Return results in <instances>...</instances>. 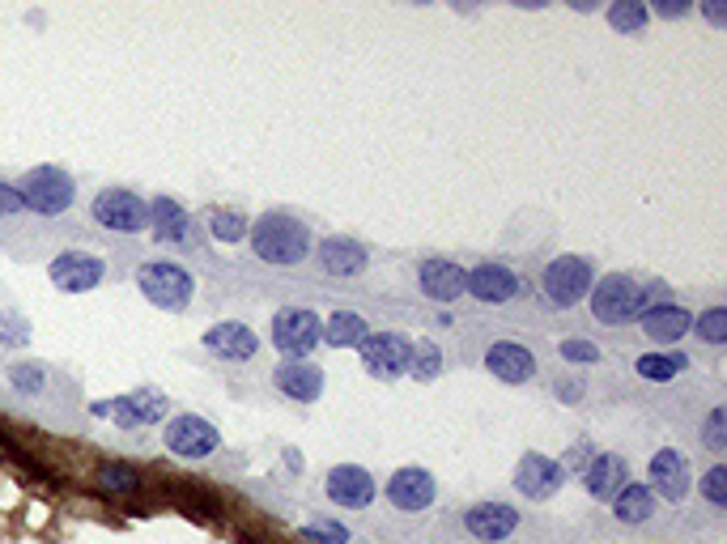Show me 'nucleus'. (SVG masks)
Returning a JSON list of instances; mask_svg holds the SVG:
<instances>
[{
	"label": "nucleus",
	"instance_id": "obj_34",
	"mask_svg": "<svg viewBox=\"0 0 727 544\" xmlns=\"http://www.w3.org/2000/svg\"><path fill=\"white\" fill-rule=\"evenodd\" d=\"M90 412L94 417H107V421H115L120 430H141V421H136V408L128 396H115V400H94L90 405Z\"/></svg>",
	"mask_w": 727,
	"mask_h": 544
},
{
	"label": "nucleus",
	"instance_id": "obj_38",
	"mask_svg": "<svg viewBox=\"0 0 727 544\" xmlns=\"http://www.w3.org/2000/svg\"><path fill=\"white\" fill-rule=\"evenodd\" d=\"M702 498H706L715 511H724L727 506V468L724 463H715V468L702 477Z\"/></svg>",
	"mask_w": 727,
	"mask_h": 544
},
{
	"label": "nucleus",
	"instance_id": "obj_24",
	"mask_svg": "<svg viewBox=\"0 0 727 544\" xmlns=\"http://www.w3.org/2000/svg\"><path fill=\"white\" fill-rule=\"evenodd\" d=\"M638 324H643L646 341H655V345H676V341L689 332L694 315H689L685 306H676V302H660L655 311H646Z\"/></svg>",
	"mask_w": 727,
	"mask_h": 544
},
{
	"label": "nucleus",
	"instance_id": "obj_35",
	"mask_svg": "<svg viewBox=\"0 0 727 544\" xmlns=\"http://www.w3.org/2000/svg\"><path fill=\"white\" fill-rule=\"evenodd\" d=\"M558 354L570 362V366H595L600 362V345H592L588 336H565L558 345Z\"/></svg>",
	"mask_w": 727,
	"mask_h": 544
},
{
	"label": "nucleus",
	"instance_id": "obj_20",
	"mask_svg": "<svg viewBox=\"0 0 727 544\" xmlns=\"http://www.w3.org/2000/svg\"><path fill=\"white\" fill-rule=\"evenodd\" d=\"M315 260H320V269L328 272V276L350 281V276H357V272H366V264H371V251L357 243V239L332 234V239H320V247H315Z\"/></svg>",
	"mask_w": 727,
	"mask_h": 544
},
{
	"label": "nucleus",
	"instance_id": "obj_21",
	"mask_svg": "<svg viewBox=\"0 0 727 544\" xmlns=\"http://www.w3.org/2000/svg\"><path fill=\"white\" fill-rule=\"evenodd\" d=\"M272 387L285 396V400H298V405H315L323 396V370L311 366V362H281L272 370Z\"/></svg>",
	"mask_w": 727,
	"mask_h": 544
},
{
	"label": "nucleus",
	"instance_id": "obj_22",
	"mask_svg": "<svg viewBox=\"0 0 727 544\" xmlns=\"http://www.w3.org/2000/svg\"><path fill=\"white\" fill-rule=\"evenodd\" d=\"M625 485H630V463L617 451H604V456H595L583 468V490L592 493V498H600V502H613Z\"/></svg>",
	"mask_w": 727,
	"mask_h": 544
},
{
	"label": "nucleus",
	"instance_id": "obj_44",
	"mask_svg": "<svg viewBox=\"0 0 727 544\" xmlns=\"http://www.w3.org/2000/svg\"><path fill=\"white\" fill-rule=\"evenodd\" d=\"M702 13H706V18H710V22H715V27H724V22H727L724 4H702Z\"/></svg>",
	"mask_w": 727,
	"mask_h": 544
},
{
	"label": "nucleus",
	"instance_id": "obj_3",
	"mask_svg": "<svg viewBox=\"0 0 727 544\" xmlns=\"http://www.w3.org/2000/svg\"><path fill=\"white\" fill-rule=\"evenodd\" d=\"M136 290L162 311H184L196 294V281L175 260H145V264H136Z\"/></svg>",
	"mask_w": 727,
	"mask_h": 544
},
{
	"label": "nucleus",
	"instance_id": "obj_17",
	"mask_svg": "<svg viewBox=\"0 0 727 544\" xmlns=\"http://www.w3.org/2000/svg\"><path fill=\"white\" fill-rule=\"evenodd\" d=\"M485 370L498 383L519 387V383L537 379V357H532L528 345H519V341H498V345L485 349Z\"/></svg>",
	"mask_w": 727,
	"mask_h": 544
},
{
	"label": "nucleus",
	"instance_id": "obj_15",
	"mask_svg": "<svg viewBox=\"0 0 727 544\" xmlns=\"http://www.w3.org/2000/svg\"><path fill=\"white\" fill-rule=\"evenodd\" d=\"M519 290H523L519 272L507 269V264H498V260H481L477 269L464 272V294H472L477 302H489V306L519 299Z\"/></svg>",
	"mask_w": 727,
	"mask_h": 544
},
{
	"label": "nucleus",
	"instance_id": "obj_6",
	"mask_svg": "<svg viewBox=\"0 0 727 544\" xmlns=\"http://www.w3.org/2000/svg\"><path fill=\"white\" fill-rule=\"evenodd\" d=\"M592 320L604 327H625L638 320V281L630 272H604L592 285Z\"/></svg>",
	"mask_w": 727,
	"mask_h": 544
},
{
	"label": "nucleus",
	"instance_id": "obj_32",
	"mask_svg": "<svg viewBox=\"0 0 727 544\" xmlns=\"http://www.w3.org/2000/svg\"><path fill=\"white\" fill-rule=\"evenodd\" d=\"M694 336H698L702 345H710V349H719L727 345V311L724 306H706L702 315H694Z\"/></svg>",
	"mask_w": 727,
	"mask_h": 544
},
{
	"label": "nucleus",
	"instance_id": "obj_42",
	"mask_svg": "<svg viewBox=\"0 0 727 544\" xmlns=\"http://www.w3.org/2000/svg\"><path fill=\"white\" fill-rule=\"evenodd\" d=\"M302 541H311V544H345V541H350V532H345V527H336V523H320V527H302Z\"/></svg>",
	"mask_w": 727,
	"mask_h": 544
},
{
	"label": "nucleus",
	"instance_id": "obj_37",
	"mask_svg": "<svg viewBox=\"0 0 727 544\" xmlns=\"http://www.w3.org/2000/svg\"><path fill=\"white\" fill-rule=\"evenodd\" d=\"M702 442H706V451H724L727 447V408H710V417H706V426H702Z\"/></svg>",
	"mask_w": 727,
	"mask_h": 544
},
{
	"label": "nucleus",
	"instance_id": "obj_11",
	"mask_svg": "<svg viewBox=\"0 0 727 544\" xmlns=\"http://www.w3.org/2000/svg\"><path fill=\"white\" fill-rule=\"evenodd\" d=\"M323 493H328V502L341 506V511H366V506L375 502L378 485L362 463H336V468L323 477Z\"/></svg>",
	"mask_w": 727,
	"mask_h": 544
},
{
	"label": "nucleus",
	"instance_id": "obj_2",
	"mask_svg": "<svg viewBox=\"0 0 727 544\" xmlns=\"http://www.w3.org/2000/svg\"><path fill=\"white\" fill-rule=\"evenodd\" d=\"M18 191H22V209L39 213V218H60V213H69L73 200H77L73 175L60 170V166H34L27 179L18 184Z\"/></svg>",
	"mask_w": 727,
	"mask_h": 544
},
{
	"label": "nucleus",
	"instance_id": "obj_7",
	"mask_svg": "<svg viewBox=\"0 0 727 544\" xmlns=\"http://www.w3.org/2000/svg\"><path fill=\"white\" fill-rule=\"evenodd\" d=\"M90 213L111 234H141V230H149V200H141L133 188H103L94 196Z\"/></svg>",
	"mask_w": 727,
	"mask_h": 544
},
{
	"label": "nucleus",
	"instance_id": "obj_25",
	"mask_svg": "<svg viewBox=\"0 0 727 544\" xmlns=\"http://www.w3.org/2000/svg\"><path fill=\"white\" fill-rule=\"evenodd\" d=\"M366 336H371V324L357 311H332L323 324V345L332 349H362Z\"/></svg>",
	"mask_w": 727,
	"mask_h": 544
},
{
	"label": "nucleus",
	"instance_id": "obj_46",
	"mask_svg": "<svg viewBox=\"0 0 727 544\" xmlns=\"http://www.w3.org/2000/svg\"><path fill=\"white\" fill-rule=\"evenodd\" d=\"M558 396H562V400H579V396H583V387H579V383H562V387H558Z\"/></svg>",
	"mask_w": 727,
	"mask_h": 544
},
{
	"label": "nucleus",
	"instance_id": "obj_28",
	"mask_svg": "<svg viewBox=\"0 0 727 544\" xmlns=\"http://www.w3.org/2000/svg\"><path fill=\"white\" fill-rule=\"evenodd\" d=\"M685 370H689V357L685 354H643L634 362V375L646 383H673Z\"/></svg>",
	"mask_w": 727,
	"mask_h": 544
},
{
	"label": "nucleus",
	"instance_id": "obj_10",
	"mask_svg": "<svg viewBox=\"0 0 727 544\" xmlns=\"http://www.w3.org/2000/svg\"><path fill=\"white\" fill-rule=\"evenodd\" d=\"M166 451L175 456V460H209L217 447H221V435H217L214 421H205V417H196V412H184V417H175L170 426H166Z\"/></svg>",
	"mask_w": 727,
	"mask_h": 544
},
{
	"label": "nucleus",
	"instance_id": "obj_19",
	"mask_svg": "<svg viewBox=\"0 0 727 544\" xmlns=\"http://www.w3.org/2000/svg\"><path fill=\"white\" fill-rule=\"evenodd\" d=\"M205 349L221 362H251L260 354V336H256V327L239 324V320H221L205 332Z\"/></svg>",
	"mask_w": 727,
	"mask_h": 544
},
{
	"label": "nucleus",
	"instance_id": "obj_31",
	"mask_svg": "<svg viewBox=\"0 0 727 544\" xmlns=\"http://www.w3.org/2000/svg\"><path fill=\"white\" fill-rule=\"evenodd\" d=\"M209 230H214L217 243H247L251 221L235 213V209H209Z\"/></svg>",
	"mask_w": 727,
	"mask_h": 544
},
{
	"label": "nucleus",
	"instance_id": "obj_29",
	"mask_svg": "<svg viewBox=\"0 0 727 544\" xmlns=\"http://www.w3.org/2000/svg\"><path fill=\"white\" fill-rule=\"evenodd\" d=\"M646 22H651V9H646L643 0H617V4H609V27L617 30V34H643Z\"/></svg>",
	"mask_w": 727,
	"mask_h": 544
},
{
	"label": "nucleus",
	"instance_id": "obj_23",
	"mask_svg": "<svg viewBox=\"0 0 727 544\" xmlns=\"http://www.w3.org/2000/svg\"><path fill=\"white\" fill-rule=\"evenodd\" d=\"M149 230H154V243H188L191 218L179 200L158 196V200H149Z\"/></svg>",
	"mask_w": 727,
	"mask_h": 544
},
{
	"label": "nucleus",
	"instance_id": "obj_33",
	"mask_svg": "<svg viewBox=\"0 0 727 544\" xmlns=\"http://www.w3.org/2000/svg\"><path fill=\"white\" fill-rule=\"evenodd\" d=\"M128 400H133L136 421H141V426H154V421H162V417H166V408H170L158 387H136V391H128Z\"/></svg>",
	"mask_w": 727,
	"mask_h": 544
},
{
	"label": "nucleus",
	"instance_id": "obj_43",
	"mask_svg": "<svg viewBox=\"0 0 727 544\" xmlns=\"http://www.w3.org/2000/svg\"><path fill=\"white\" fill-rule=\"evenodd\" d=\"M9 213H22V191L13 184H0V218H9Z\"/></svg>",
	"mask_w": 727,
	"mask_h": 544
},
{
	"label": "nucleus",
	"instance_id": "obj_27",
	"mask_svg": "<svg viewBox=\"0 0 727 544\" xmlns=\"http://www.w3.org/2000/svg\"><path fill=\"white\" fill-rule=\"evenodd\" d=\"M651 515H655V493L646 490V485H638V481H630V485L613 498V519L625 523V527H638V523H646Z\"/></svg>",
	"mask_w": 727,
	"mask_h": 544
},
{
	"label": "nucleus",
	"instance_id": "obj_13",
	"mask_svg": "<svg viewBox=\"0 0 727 544\" xmlns=\"http://www.w3.org/2000/svg\"><path fill=\"white\" fill-rule=\"evenodd\" d=\"M646 477H651L646 490L660 493L664 502H685L689 490H694V468H689V460L676 447H660L651 456V463H646Z\"/></svg>",
	"mask_w": 727,
	"mask_h": 544
},
{
	"label": "nucleus",
	"instance_id": "obj_9",
	"mask_svg": "<svg viewBox=\"0 0 727 544\" xmlns=\"http://www.w3.org/2000/svg\"><path fill=\"white\" fill-rule=\"evenodd\" d=\"M48 276L60 294H90L103 285L107 276V260L103 255H90V251H60L52 264H48Z\"/></svg>",
	"mask_w": 727,
	"mask_h": 544
},
{
	"label": "nucleus",
	"instance_id": "obj_14",
	"mask_svg": "<svg viewBox=\"0 0 727 544\" xmlns=\"http://www.w3.org/2000/svg\"><path fill=\"white\" fill-rule=\"evenodd\" d=\"M565 485V468L540 451H523V460L515 463V490L528 502H549Z\"/></svg>",
	"mask_w": 727,
	"mask_h": 544
},
{
	"label": "nucleus",
	"instance_id": "obj_16",
	"mask_svg": "<svg viewBox=\"0 0 727 544\" xmlns=\"http://www.w3.org/2000/svg\"><path fill=\"white\" fill-rule=\"evenodd\" d=\"M464 527L468 536L481 544H502L519 527V511L511 502H477L464 511Z\"/></svg>",
	"mask_w": 727,
	"mask_h": 544
},
{
	"label": "nucleus",
	"instance_id": "obj_12",
	"mask_svg": "<svg viewBox=\"0 0 727 544\" xmlns=\"http://www.w3.org/2000/svg\"><path fill=\"white\" fill-rule=\"evenodd\" d=\"M434 498H438V481H434L430 468L408 463V468H396V472L387 477V502H392L396 511H404V515L430 511Z\"/></svg>",
	"mask_w": 727,
	"mask_h": 544
},
{
	"label": "nucleus",
	"instance_id": "obj_8",
	"mask_svg": "<svg viewBox=\"0 0 727 544\" xmlns=\"http://www.w3.org/2000/svg\"><path fill=\"white\" fill-rule=\"evenodd\" d=\"M362 366H366V375L378 383H392V379H404L408 375V357H413V341L404 336V332H371L366 341H362Z\"/></svg>",
	"mask_w": 727,
	"mask_h": 544
},
{
	"label": "nucleus",
	"instance_id": "obj_41",
	"mask_svg": "<svg viewBox=\"0 0 727 544\" xmlns=\"http://www.w3.org/2000/svg\"><path fill=\"white\" fill-rule=\"evenodd\" d=\"M592 460H595L592 442H588V438H579V442H574V447L565 451V460H558V463H562L565 472H579V477H583V468H588Z\"/></svg>",
	"mask_w": 727,
	"mask_h": 544
},
{
	"label": "nucleus",
	"instance_id": "obj_45",
	"mask_svg": "<svg viewBox=\"0 0 727 544\" xmlns=\"http://www.w3.org/2000/svg\"><path fill=\"white\" fill-rule=\"evenodd\" d=\"M685 9H689V4H655V13H660V18H681Z\"/></svg>",
	"mask_w": 727,
	"mask_h": 544
},
{
	"label": "nucleus",
	"instance_id": "obj_5",
	"mask_svg": "<svg viewBox=\"0 0 727 544\" xmlns=\"http://www.w3.org/2000/svg\"><path fill=\"white\" fill-rule=\"evenodd\" d=\"M272 345L281 362H307L323 345V324L307 306H285L272 315Z\"/></svg>",
	"mask_w": 727,
	"mask_h": 544
},
{
	"label": "nucleus",
	"instance_id": "obj_26",
	"mask_svg": "<svg viewBox=\"0 0 727 544\" xmlns=\"http://www.w3.org/2000/svg\"><path fill=\"white\" fill-rule=\"evenodd\" d=\"M94 481H98V490L115 493V498H136V493L145 490V477H141V468H133V463H124V460L98 463Z\"/></svg>",
	"mask_w": 727,
	"mask_h": 544
},
{
	"label": "nucleus",
	"instance_id": "obj_40",
	"mask_svg": "<svg viewBox=\"0 0 727 544\" xmlns=\"http://www.w3.org/2000/svg\"><path fill=\"white\" fill-rule=\"evenodd\" d=\"M30 324L27 315H13V311H0V345H27Z\"/></svg>",
	"mask_w": 727,
	"mask_h": 544
},
{
	"label": "nucleus",
	"instance_id": "obj_39",
	"mask_svg": "<svg viewBox=\"0 0 727 544\" xmlns=\"http://www.w3.org/2000/svg\"><path fill=\"white\" fill-rule=\"evenodd\" d=\"M660 302H673V290H668V281H660V276H651V281H638V320H643L646 311H655Z\"/></svg>",
	"mask_w": 727,
	"mask_h": 544
},
{
	"label": "nucleus",
	"instance_id": "obj_36",
	"mask_svg": "<svg viewBox=\"0 0 727 544\" xmlns=\"http://www.w3.org/2000/svg\"><path fill=\"white\" fill-rule=\"evenodd\" d=\"M9 383H13V391H22V396H39V391L48 387V370H43V366H13V370H9Z\"/></svg>",
	"mask_w": 727,
	"mask_h": 544
},
{
	"label": "nucleus",
	"instance_id": "obj_30",
	"mask_svg": "<svg viewBox=\"0 0 727 544\" xmlns=\"http://www.w3.org/2000/svg\"><path fill=\"white\" fill-rule=\"evenodd\" d=\"M408 375H413L417 383H430L443 375V349H438V341H417V345H413Z\"/></svg>",
	"mask_w": 727,
	"mask_h": 544
},
{
	"label": "nucleus",
	"instance_id": "obj_1",
	"mask_svg": "<svg viewBox=\"0 0 727 544\" xmlns=\"http://www.w3.org/2000/svg\"><path fill=\"white\" fill-rule=\"evenodd\" d=\"M247 243H251V251H256L264 264L290 269V264H302V260L311 255V230L298 218H290V213L272 209V213L251 221Z\"/></svg>",
	"mask_w": 727,
	"mask_h": 544
},
{
	"label": "nucleus",
	"instance_id": "obj_18",
	"mask_svg": "<svg viewBox=\"0 0 727 544\" xmlns=\"http://www.w3.org/2000/svg\"><path fill=\"white\" fill-rule=\"evenodd\" d=\"M464 272L468 269H459L447 255H426L417 264V290L430 302H456L464 299Z\"/></svg>",
	"mask_w": 727,
	"mask_h": 544
},
{
	"label": "nucleus",
	"instance_id": "obj_4",
	"mask_svg": "<svg viewBox=\"0 0 727 544\" xmlns=\"http://www.w3.org/2000/svg\"><path fill=\"white\" fill-rule=\"evenodd\" d=\"M595 285V269L583 260V255H553L544 272H540V294L549 299V306L558 311H570L592 294Z\"/></svg>",
	"mask_w": 727,
	"mask_h": 544
}]
</instances>
